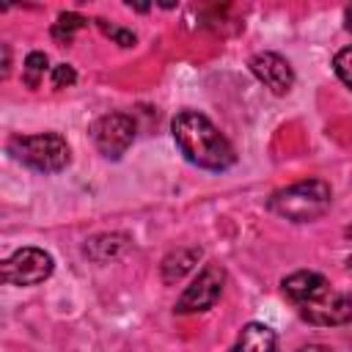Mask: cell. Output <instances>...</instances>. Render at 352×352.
<instances>
[{
	"label": "cell",
	"mask_w": 352,
	"mask_h": 352,
	"mask_svg": "<svg viewBox=\"0 0 352 352\" xmlns=\"http://www.w3.org/2000/svg\"><path fill=\"white\" fill-rule=\"evenodd\" d=\"M280 292L308 324L338 327L352 322V294L333 289V283L314 270H297L286 275L280 280Z\"/></svg>",
	"instance_id": "6da1fadb"
},
{
	"label": "cell",
	"mask_w": 352,
	"mask_h": 352,
	"mask_svg": "<svg viewBox=\"0 0 352 352\" xmlns=\"http://www.w3.org/2000/svg\"><path fill=\"white\" fill-rule=\"evenodd\" d=\"M170 135L182 157L201 170L223 173L236 162V151L228 138L201 110H179L170 118Z\"/></svg>",
	"instance_id": "7a4b0ae2"
},
{
	"label": "cell",
	"mask_w": 352,
	"mask_h": 352,
	"mask_svg": "<svg viewBox=\"0 0 352 352\" xmlns=\"http://www.w3.org/2000/svg\"><path fill=\"white\" fill-rule=\"evenodd\" d=\"M333 204V187L319 179V176H311V179H300L289 187H280L270 195L267 206L272 214L289 220V223H311V220H319Z\"/></svg>",
	"instance_id": "3957f363"
},
{
	"label": "cell",
	"mask_w": 352,
	"mask_h": 352,
	"mask_svg": "<svg viewBox=\"0 0 352 352\" xmlns=\"http://www.w3.org/2000/svg\"><path fill=\"white\" fill-rule=\"evenodd\" d=\"M8 151L22 165H28L38 173H60L72 162V148L60 132L14 135L8 140Z\"/></svg>",
	"instance_id": "277c9868"
},
{
	"label": "cell",
	"mask_w": 352,
	"mask_h": 352,
	"mask_svg": "<svg viewBox=\"0 0 352 352\" xmlns=\"http://www.w3.org/2000/svg\"><path fill=\"white\" fill-rule=\"evenodd\" d=\"M138 135V124L129 113H104L94 121L91 126V140L96 146V151L107 160H121L126 154V148L135 143Z\"/></svg>",
	"instance_id": "5b68a950"
},
{
	"label": "cell",
	"mask_w": 352,
	"mask_h": 352,
	"mask_svg": "<svg viewBox=\"0 0 352 352\" xmlns=\"http://www.w3.org/2000/svg\"><path fill=\"white\" fill-rule=\"evenodd\" d=\"M55 272V258L44 248H19L3 261V280L8 286H36Z\"/></svg>",
	"instance_id": "8992f818"
},
{
	"label": "cell",
	"mask_w": 352,
	"mask_h": 352,
	"mask_svg": "<svg viewBox=\"0 0 352 352\" xmlns=\"http://www.w3.org/2000/svg\"><path fill=\"white\" fill-rule=\"evenodd\" d=\"M226 286V270L217 261H209L201 267V272L192 278V283L179 294L176 300V314H198L214 308Z\"/></svg>",
	"instance_id": "52a82bcc"
},
{
	"label": "cell",
	"mask_w": 352,
	"mask_h": 352,
	"mask_svg": "<svg viewBox=\"0 0 352 352\" xmlns=\"http://www.w3.org/2000/svg\"><path fill=\"white\" fill-rule=\"evenodd\" d=\"M248 69L253 72V77L264 85V88H270L275 96H286L292 88H294V69H292V63L283 58V55H278V52H256V55H250V60H248Z\"/></svg>",
	"instance_id": "ba28073f"
},
{
	"label": "cell",
	"mask_w": 352,
	"mask_h": 352,
	"mask_svg": "<svg viewBox=\"0 0 352 352\" xmlns=\"http://www.w3.org/2000/svg\"><path fill=\"white\" fill-rule=\"evenodd\" d=\"M228 352H278V336L264 322H248Z\"/></svg>",
	"instance_id": "9c48e42d"
},
{
	"label": "cell",
	"mask_w": 352,
	"mask_h": 352,
	"mask_svg": "<svg viewBox=\"0 0 352 352\" xmlns=\"http://www.w3.org/2000/svg\"><path fill=\"white\" fill-rule=\"evenodd\" d=\"M201 258V248H176L173 253H168L160 264V272H162V280L165 283H176L182 280Z\"/></svg>",
	"instance_id": "30bf717a"
},
{
	"label": "cell",
	"mask_w": 352,
	"mask_h": 352,
	"mask_svg": "<svg viewBox=\"0 0 352 352\" xmlns=\"http://www.w3.org/2000/svg\"><path fill=\"white\" fill-rule=\"evenodd\" d=\"M85 25H88V19H85L82 14L63 11V14H58V19H55V25H52V38L60 41V44H72L74 33L82 30Z\"/></svg>",
	"instance_id": "8fae6325"
},
{
	"label": "cell",
	"mask_w": 352,
	"mask_h": 352,
	"mask_svg": "<svg viewBox=\"0 0 352 352\" xmlns=\"http://www.w3.org/2000/svg\"><path fill=\"white\" fill-rule=\"evenodd\" d=\"M47 69H50L47 52L33 50V52L25 58V66H22V80H25V85H28V88H38L41 80H44V74H47Z\"/></svg>",
	"instance_id": "7c38bea8"
},
{
	"label": "cell",
	"mask_w": 352,
	"mask_h": 352,
	"mask_svg": "<svg viewBox=\"0 0 352 352\" xmlns=\"http://www.w3.org/2000/svg\"><path fill=\"white\" fill-rule=\"evenodd\" d=\"M333 72H336V77L352 91V44L336 52V58H333Z\"/></svg>",
	"instance_id": "4fadbf2b"
},
{
	"label": "cell",
	"mask_w": 352,
	"mask_h": 352,
	"mask_svg": "<svg viewBox=\"0 0 352 352\" xmlns=\"http://www.w3.org/2000/svg\"><path fill=\"white\" fill-rule=\"evenodd\" d=\"M96 25H99V30H102L107 38H113L118 47H135V41H138V36H135L132 30H126V28H118V25H113V22H104V19H96Z\"/></svg>",
	"instance_id": "5bb4252c"
},
{
	"label": "cell",
	"mask_w": 352,
	"mask_h": 352,
	"mask_svg": "<svg viewBox=\"0 0 352 352\" xmlns=\"http://www.w3.org/2000/svg\"><path fill=\"white\" fill-rule=\"evenodd\" d=\"M50 80H52V88H72L77 82V72L69 63H58V66H52Z\"/></svg>",
	"instance_id": "9a60e30c"
},
{
	"label": "cell",
	"mask_w": 352,
	"mask_h": 352,
	"mask_svg": "<svg viewBox=\"0 0 352 352\" xmlns=\"http://www.w3.org/2000/svg\"><path fill=\"white\" fill-rule=\"evenodd\" d=\"M294 352H336V349L327 346V344H316V341H314V344H302V346H297Z\"/></svg>",
	"instance_id": "2e32d148"
},
{
	"label": "cell",
	"mask_w": 352,
	"mask_h": 352,
	"mask_svg": "<svg viewBox=\"0 0 352 352\" xmlns=\"http://www.w3.org/2000/svg\"><path fill=\"white\" fill-rule=\"evenodd\" d=\"M8 63H11V50H8V44H6V47H3V77H8V69H11Z\"/></svg>",
	"instance_id": "e0dca14e"
},
{
	"label": "cell",
	"mask_w": 352,
	"mask_h": 352,
	"mask_svg": "<svg viewBox=\"0 0 352 352\" xmlns=\"http://www.w3.org/2000/svg\"><path fill=\"white\" fill-rule=\"evenodd\" d=\"M344 28H346V33H352V6H346V11H344Z\"/></svg>",
	"instance_id": "ac0fdd59"
},
{
	"label": "cell",
	"mask_w": 352,
	"mask_h": 352,
	"mask_svg": "<svg viewBox=\"0 0 352 352\" xmlns=\"http://www.w3.org/2000/svg\"><path fill=\"white\" fill-rule=\"evenodd\" d=\"M344 234H346V236L352 239V226H346V228H344Z\"/></svg>",
	"instance_id": "d6986e66"
},
{
	"label": "cell",
	"mask_w": 352,
	"mask_h": 352,
	"mask_svg": "<svg viewBox=\"0 0 352 352\" xmlns=\"http://www.w3.org/2000/svg\"><path fill=\"white\" fill-rule=\"evenodd\" d=\"M346 270H349V272H352V256H349V258H346Z\"/></svg>",
	"instance_id": "ffe728a7"
}]
</instances>
